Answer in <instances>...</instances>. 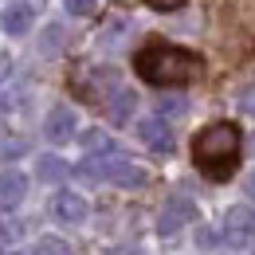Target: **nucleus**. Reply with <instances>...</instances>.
Returning a JSON list of instances; mask_svg holds the SVG:
<instances>
[{"label": "nucleus", "instance_id": "obj_1", "mask_svg": "<svg viewBox=\"0 0 255 255\" xmlns=\"http://www.w3.org/2000/svg\"><path fill=\"white\" fill-rule=\"evenodd\" d=\"M133 71L149 87H189L204 75V55L169 39H145L133 55Z\"/></svg>", "mask_w": 255, "mask_h": 255}, {"label": "nucleus", "instance_id": "obj_2", "mask_svg": "<svg viewBox=\"0 0 255 255\" xmlns=\"http://www.w3.org/2000/svg\"><path fill=\"white\" fill-rule=\"evenodd\" d=\"M240 153H244V133L236 122H212L192 137V165L200 169L204 181H232L240 169Z\"/></svg>", "mask_w": 255, "mask_h": 255}, {"label": "nucleus", "instance_id": "obj_3", "mask_svg": "<svg viewBox=\"0 0 255 255\" xmlns=\"http://www.w3.org/2000/svg\"><path fill=\"white\" fill-rule=\"evenodd\" d=\"M75 173L87 177V181L118 185V189H141L149 181L145 165H137V161H129V157H118V153H110V157H87L83 165H75Z\"/></svg>", "mask_w": 255, "mask_h": 255}, {"label": "nucleus", "instance_id": "obj_4", "mask_svg": "<svg viewBox=\"0 0 255 255\" xmlns=\"http://www.w3.org/2000/svg\"><path fill=\"white\" fill-rule=\"evenodd\" d=\"M224 244L228 248H248L255 244V208L252 204H232L228 212H224V228H220Z\"/></svg>", "mask_w": 255, "mask_h": 255}, {"label": "nucleus", "instance_id": "obj_5", "mask_svg": "<svg viewBox=\"0 0 255 255\" xmlns=\"http://www.w3.org/2000/svg\"><path fill=\"white\" fill-rule=\"evenodd\" d=\"M43 137L51 141V145H67L71 137H79V114H75V106H51L47 110V118H43Z\"/></svg>", "mask_w": 255, "mask_h": 255}, {"label": "nucleus", "instance_id": "obj_6", "mask_svg": "<svg viewBox=\"0 0 255 255\" xmlns=\"http://www.w3.org/2000/svg\"><path fill=\"white\" fill-rule=\"evenodd\" d=\"M192 220H196V204H192L189 196H169L157 212V236H177Z\"/></svg>", "mask_w": 255, "mask_h": 255}, {"label": "nucleus", "instance_id": "obj_7", "mask_svg": "<svg viewBox=\"0 0 255 255\" xmlns=\"http://www.w3.org/2000/svg\"><path fill=\"white\" fill-rule=\"evenodd\" d=\"M51 216L59 224H67V228H75V224H83L87 216H91V204H87V196L75 189H59L55 196H51Z\"/></svg>", "mask_w": 255, "mask_h": 255}, {"label": "nucleus", "instance_id": "obj_8", "mask_svg": "<svg viewBox=\"0 0 255 255\" xmlns=\"http://www.w3.org/2000/svg\"><path fill=\"white\" fill-rule=\"evenodd\" d=\"M137 141L145 145V149H153V153H173V129L165 118H141L137 122Z\"/></svg>", "mask_w": 255, "mask_h": 255}, {"label": "nucleus", "instance_id": "obj_9", "mask_svg": "<svg viewBox=\"0 0 255 255\" xmlns=\"http://www.w3.org/2000/svg\"><path fill=\"white\" fill-rule=\"evenodd\" d=\"M28 173H20V169H4L0 173V212H16L20 204H24V196H28Z\"/></svg>", "mask_w": 255, "mask_h": 255}, {"label": "nucleus", "instance_id": "obj_10", "mask_svg": "<svg viewBox=\"0 0 255 255\" xmlns=\"http://www.w3.org/2000/svg\"><path fill=\"white\" fill-rule=\"evenodd\" d=\"M35 24V8L28 0H12L4 12H0V32L4 35H28Z\"/></svg>", "mask_w": 255, "mask_h": 255}, {"label": "nucleus", "instance_id": "obj_11", "mask_svg": "<svg viewBox=\"0 0 255 255\" xmlns=\"http://www.w3.org/2000/svg\"><path fill=\"white\" fill-rule=\"evenodd\" d=\"M118 91V71L114 67H91L87 75H83V95L87 98H106Z\"/></svg>", "mask_w": 255, "mask_h": 255}, {"label": "nucleus", "instance_id": "obj_12", "mask_svg": "<svg viewBox=\"0 0 255 255\" xmlns=\"http://www.w3.org/2000/svg\"><path fill=\"white\" fill-rule=\"evenodd\" d=\"M133 110H137V95H133L129 87H118L114 95L106 98V114H110V126H126L129 118H133Z\"/></svg>", "mask_w": 255, "mask_h": 255}, {"label": "nucleus", "instance_id": "obj_13", "mask_svg": "<svg viewBox=\"0 0 255 255\" xmlns=\"http://www.w3.org/2000/svg\"><path fill=\"white\" fill-rule=\"evenodd\" d=\"M79 145L87 149V157H110V153H118V141L106 133V129H83L79 133Z\"/></svg>", "mask_w": 255, "mask_h": 255}, {"label": "nucleus", "instance_id": "obj_14", "mask_svg": "<svg viewBox=\"0 0 255 255\" xmlns=\"http://www.w3.org/2000/svg\"><path fill=\"white\" fill-rule=\"evenodd\" d=\"M67 173H71V165L63 157H55V153H43V157L35 161V177L43 181V185H59Z\"/></svg>", "mask_w": 255, "mask_h": 255}, {"label": "nucleus", "instance_id": "obj_15", "mask_svg": "<svg viewBox=\"0 0 255 255\" xmlns=\"http://www.w3.org/2000/svg\"><path fill=\"white\" fill-rule=\"evenodd\" d=\"M189 110V98L185 95H161L157 98V118H181Z\"/></svg>", "mask_w": 255, "mask_h": 255}, {"label": "nucleus", "instance_id": "obj_16", "mask_svg": "<svg viewBox=\"0 0 255 255\" xmlns=\"http://www.w3.org/2000/svg\"><path fill=\"white\" fill-rule=\"evenodd\" d=\"M28 153V137H20V133H4L0 137V161H16Z\"/></svg>", "mask_w": 255, "mask_h": 255}, {"label": "nucleus", "instance_id": "obj_17", "mask_svg": "<svg viewBox=\"0 0 255 255\" xmlns=\"http://www.w3.org/2000/svg\"><path fill=\"white\" fill-rule=\"evenodd\" d=\"M16 255H71V248H67L59 236H43L32 252H16Z\"/></svg>", "mask_w": 255, "mask_h": 255}, {"label": "nucleus", "instance_id": "obj_18", "mask_svg": "<svg viewBox=\"0 0 255 255\" xmlns=\"http://www.w3.org/2000/svg\"><path fill=\"white\" fill-rule=\"evenodd\" d=\"M24 236V220H16L12 212H0V244H16Z\"/></svg>", "mask_w": 255, "mask_h": 255}, {"label": "nucleus", "instance_id": "obj_19", "mask_svg": "<svg viewBox=\"0 0 255 255\" xmlns=\"http://www.w3.org/2000/svg\"><path fill=\"white\" fill-rule=\"evenodd\" d=\"M59 47H63V28L51 24L47 32L39 35V55H59Z\"/></svg>", "mask_w": 255, "mask_h": 255}, {"label": "nucleus", "instance_id": "obj_20", "mask_svg": "<svg viewBox=\"0 0 255 255\" xmlns=\"http://www.w3.org/2000/svg\"><path fill=\"white\" fill-rule=\"evenodd\" d=\"M63 8L71 12V16H95L98 0H63Z\"/></svg>", "mask_w": 255, "mask_h": 255}, {"label": "nucleus", "instance_id": "obj_21", "mask_svg": "<svg viewBox=\"0 0 255 255\" xmlns=\"http://www.w3.org/2000/svg\"><path fill=\"white\" fill-rule=\"evenodd\" d=\"M216 244H220L216 228H208V224H204V228H196V248H200V252H208V248H216Z\"/></svg>", "mask_w": 255, "mask_h": 255}, {"label": "nucleus", "instance_id": "obj_22", "mask_svg": "<svg viewBox=\"0 0 255 255\" xmlns=\"http://www.w3.org/2000/svg\"><path fill=\"white\" fill-rule=\"evenodd\" d=\"M240 114H248V118H255V83H252V87H244V91H240Z\"/></svg>", "mask_w": 255, "mask_h": 255}, {"label": "nucleus", "instance_id": "obj_23", "mask_svg": "<svg viewBox=\"0 0 255 255\" xmlns=\"http://www.w3.org/2000/svg\"><path fill=\"white\" fill-rule=\"evenodd\" d=\"M106 255H149V252L137 244H114V248H106Z\"/></svg>", "mask_w": 255, "mask_h": 255}, {"label": "nucleus", "instance_id": "obj_24", "mask_svg": "<svg viewBox=\"0 0 255 255\" xmlns=\"http://www.w3.org/2000/svg\"><path fill=\"white\" fill-rule=\"evenodd\" d=\"M145 8H153V12H173V8H181L185 0H141Z\"/></svg>", "mask_w": 255, "mask_h": 255}, {"label": "nucleus", "instance_id": "obj_25", "mask_svg": "<svg viewBox=\"0 0 255 255\" xmlns=\"http://www.w3.org/2000/svg\"><path fill=\"white\" fill-rule=\"evenodd\" d=\"M12 71H16V63H12V55L8 51H0V87L12 79Z\"/></svg>", "mask_w": 255, "mask_h": 255}, {"label": "nucleus", "instance_id": "obj_26", "mask_svg": "<svg viewBox=\"0 0 255 255\" xmlns=\"http://www.w3.org/2000/svg\"><path fill=\"white\" fill-rule=\"evenodd\" d=\"M244 192H248V200H255V169L248 173V181H244Z\"/></svg>", "mask_w": 255, "mask_h": 255}, {"label": "nucleus", "instance_id": "obj_27", "mask_svg": "<svg viewBox=\"0 0 255 255\" xmlns=\"http://www.w3.org/2000/svg\"><path fill=\"white\" fill-rule=\"evenodd\" d=\"M252 153H255V133H252Z\"/></svg>", "mask_w": 255, "mask_h": 255}]
</instances>
